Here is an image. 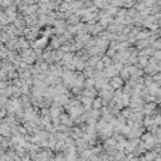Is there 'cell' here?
Masks as SVG:
<instances>
[{
    "label": "cell",
    "instance_id": "obj_1",
    "mask_svg": "<svg viewBox=\"0 0 161 161\" xmlns=\"http://www.w3.org/2000/svg\"><path fill=\"white\" fill-rule=\"evenodd\" d=\"M108 84H109V87H111L113 91H117V90H121L122 86L125 84V82L118 77V76H116V77H112V78L108 79Z\"/></svg>",
    "mask_w": 161,
    "mask_h": 161
},
{
    "label": "cell",
    "instance_id": "obj_11",
    "mask_svg": "<svg viewBox=\"0 0 161 161\" xmlns=\"http://www.w3.org/2000/svg\"><path fill=\"white\" fill-rule=\"evenodd\" d=\"M151 57H152V58H155L156 61H160V59H161V52H160V50H155L154 54H152Z\"/></svg>",
    "mask_w": 161,
    "mask_h": 161
},
{
    "label": "cell",
    "instance_id": "obj_3",
    "mask_svg": "<svg viewBox=\"0 0 161 161\" xmlns=\"http://www.w3.org/2000/svg\"><path fill=\"white\" fill-rule=\"evenodd\" d=\"M82 96L93 100V98H96V97H97V91L95 90V88H91V90H86V88H83V90H82Z\"/></svg>",
    "mask_w": 161,
    "mask_h": 161
},
{
    "label": "cell",
    "instance_id": "obj_12",
    "mask_svg": "<svg viewBox=\"0 0 161 161\" xmlns=\"http://www.w3.org/2000/svg\"><path fill=\"white\" fill-rule=\"evenodd\" d=\"M154 161H161V159H160V155H157V156H156Z\"/></svg>",
    "mask_w": 161,
    "mask_h": 161
},
{
    "label": "cell",
    "instance_id": "obj_8",
    "mask_svg": "<svg viewBox=\"0 0 161 161\" xmlns=\"http://www.w3.org/2000/svg\"><path fill=\"white\" fill-rule=\"evenodd\" d=\"M101 61H102V63L105 64V68H107V67H111L112 64H113V62H112V59L109 58V57H107V56H103L101 57Z\"/></svg>",
    "mask_w": 161,
    "mask_h": 161
},
{
    "label": "cell",
    "instance_id": "obj_7",
    "mask_svg": "<svg viewBox=\"0 0 161 161\" xmlns=\"http://www.w3.org/2000/svg\"><path fill=\"white\" fill-rule=\"evenodd\" d=\"M142 156H143V159H145L146 161H154L155 157L157 156V154H155L152 150H150V151H145V154H143Z\"/></svg>",
    "mask_w": 161,
    "mask_h": 161
},
{
    "label": "cell",
    "instance_id": "obj_4",
    "mask_svg": "<svg viewBox=\"0 0 161 161\" xmlns=\"http://www.w3.org/2000/svg\"><path fill=\"white\" fill-rule=\"evenodd\" d=\"M103 107V100L101 97L97 96L96 98H93L92 101V109H101Z\"/></svg>",
    "mask_w": 161,
    "mask_h": 161
},
{
    "label": "cell",
    "instance_id": "obj_6",
    "mask_svg": "<svg viewBox=\"0 0 161 161\" xmlns=\"http://www.w3.org/2000/svg\"><path fill=\"white\" fill-rule=\"evenodd\" d=\"M132 113H133V111L130 107H125V108H122L121 111H120V115L124 118H126V120H129V118L132 116Z\"/></svg>",
    "mask_w": 161,
    "mask_h": 161
},
{
    "label": "cell",
    "instance_id": "obj_5",
    "mask_svg": "<svg viewBox=\"0 0 161 161\" xmlns=\"http://www.w3.org/2000/svg\"><path fill=\"white\" fill-rule=\"evenodd\" d=\"M93 73H95V68L93 67H86L82 71V74L84 76V78H93Z\"/></svg>",
    "mask_w": 161,
    "mask_h": 161
},
{
    "label": "cell",
    "instance_id": "obj_2",
    "mask_svg": "<svg viewBox=\"0 0 161 161\" xmlns=\"http://www.w3.org/2000/svg\"><path fill=\"white\" fill-rule=\"evenodd\" d=\"M59 120H61V124H62V125H64V126H67V127H69V129H71L72 126H74L73 120H72L71 116H69L67 112H62V113H61V116H59Z\"/></svg>",
    "mask_w": 161,
    "mask_h": 161
},
{
    "label": "cell",
    "instance_id": "obj_9",
    "mask_svg": "<svg viewBox=\"0 0 161 161\" xmlns=\"http://www.w3.org/2000/svg\"><path fill=\"white\" fill-rule=\"evenodd\" d=\"M95 69H96V71H98V72H102V71L105 69V64L102 63V61H101V59H100V61L96 63V66H95Z\"/></svg>",
    "mask_w": 161,
    "mask_h": 161
},
{
    "label": "cell",
    "instance_id": "obj_10",
    "mask_svg": "<svg viewBox=\"0 0 161 161\" xmlns=\"http://www.w3.org/2000/svg\"><path fill=\"white\" fill-rule=\"evenodd\" d=\"M151 47H152V49H155V50H160L161 49V40L160 39L155 40L154 43L151 44Z\"/></svg>",
    "mask_w": 161,
    "mask_h": 161
}]
</instances>
